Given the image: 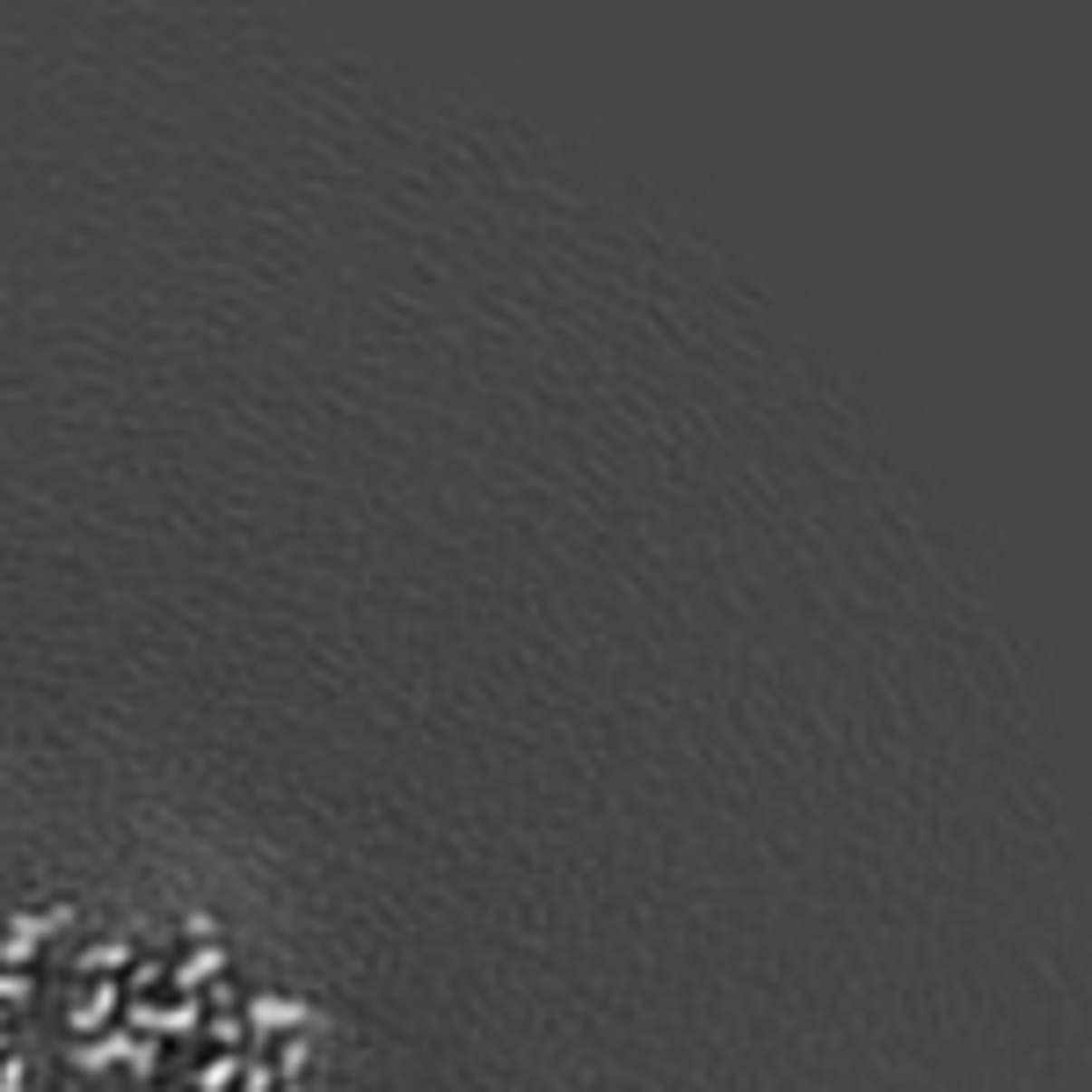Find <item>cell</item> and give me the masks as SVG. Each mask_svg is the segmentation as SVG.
<instances>
[{
  "label": "cell",
  "instance_id": "2",
  "mask_svg": "<svg viewBox=\"0 0 1092 1092\" xmlns=\"http://www.w3.org/2000/svg\"><path fill=\"white\" fill-rule=\"evenodd\" d=\"M110 1005H117V991H95V998H88V1005H81V1027H95V1020H102V1012H110Z\"/></svg>",
  "mask_w": 1092,
  "mask_h": 1092
},
{
  "label": "cell",
  "instance_id": "1",
  "mask_svg": "<svg viewBox=\"0 0 1092 1092\" xmlns=\"http://www.w3.org/2000/svg\"><path fill=\"white\" fill-rule=\"evenodd\" d=\"M299 1020H306V1012L285 1005V998H263V1005H256V1027H299Z\"/></svg>",
  "mask_w": 1092,
  "mask_h": 1092
}]
</instances>
